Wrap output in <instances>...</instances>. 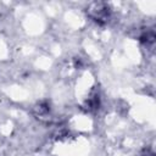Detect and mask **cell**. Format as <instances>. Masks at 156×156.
Wrapping results in <instances>:
<instances>
[{
    "label": "cell",
    "mask_w": 156,
    "mask_h": 156,
    "mask_svg": "<svg viewBox=\"0 0 156 156\" xmlns=\"http://www.w3.org/2000/svg\"><path fill=\"white\" fill-rule=\"evenodd\" d=\"M88 13L94 21L104 23L110 17V9L105 2H93L88 9Z\"/></svg>",
    "instance_id": "1"
}]
</instances>
